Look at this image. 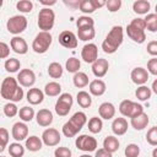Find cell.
Returning a JSON list of instances; mask_svg holds the SVG:
<instances>
[{"label": "cell", "instance_id": "obj_1", "mask_svg": "<svg viewBox=\"0 0 157 157\" xmlns=\"http://www.w3.org/2000/svg\"><path fill=\"white\" fill-rule=\"evenodd\" d=\"M0 94L4 99L10 102H20L23 98V90L18 86V81L13 77H5L1 82Z\"/></svg>", "mask_w": 157, "mask_h": 157}, {"label": "cell", "instance_id": "obj_2", "mask_svg": "<svg viewBox=\"0 0 157 157\" xmlns=\"http://www.w3.org/2000/svg\"><path fill=\"white\" fill-rule=\"evenodd\" d=\"M124 38V31L121 26H114L108 32L105 39L102 43V49L107 54H113L118 50V48L121 45Z\"/></svg>", "mask_w": 157, "mask_h": 157}, {"label": "cell", "instance_id": "obj_3", "mask_svg": "<svg viewBox=\"0 0 157 157\" xmlns=\"http://www.w3.org/2000/svg\"><path fill=\"white\" fill-rule=\"evenodd\" d=\"M87 123V117L83 112H76L64 125H63V134L66 137H74L78 134V131L83 128Z\"/></svg>", "mask_w": 157, "mask_h": 157}, {"label": "cell", "instance_id": "obj_4", "mask_svg": "<svg viewBox=\"0 0 157 157\" xmlns=\"http://www.w3.org/2000/svg\"><path fill=\"white\" fill-rule=\"evenodd\" d=\"M52 42H53L52 34H50L49 32H43V31H40V32L34 37V39H33V42H32V49H33L34 53H37V54H43V53H45V52L49 49Z\"/></svg>", "mask_w": 157, "mask_h": 157}, {"label": "cell", "instance_id": "obj_5", "mask_svg": "<svg viewBox=\"0 0 157 157\" xmlns=\"http://www.w3.org/2000/svg\"><path fill=\"white\" fill-rule=\"evenodd\" d=\"M55 13L50 7H43L38 13V27L43 32H49L54 27Z\"/></svg>", "mask_w": 157, "mask_h": 157}, {"label": "cell", "instance_id": "obj_6", "mask_svg": "<svg viewBox=\"0 0 157 157\" xmlns=\"http://www.w3.org/2000/svg\"><path fill=\"white\" fill-rule=\"evenodd\" d=\"M119 112L128 118H134L141 113H144V107L137 102H132L130 99H124L119 104Z\"/></svg>", "mask_w": 157, "mask_h": 157}, {"label": "cell", "instance_id": "obj_7", "mask_svg": "<svg viewBox=\"0 0 157 157\" xmlns=\"http://www.w3.org/2000/svg\"><path fill=\"white\" fill-rule=\"evenodd\" d=\"M27 25H28V22H27V18L25 16L16 15V16H12L7 20L6 28L12 34H20L27 28Z\"/></svg>", "mask_w": 157, "mask_h": 157}, {"label": "cell", "instance_id": "obj_8", "mask_svg": "<svg viewBox=\"0 0 157 157\" xmlns=\"http://www.w3.org/2000/svg\"><path fill=\"white\" fill-rule=\"evenodd\" d=\"M72 103H74V99L70 93H61L55 103V113L60 117L67 115L72 107Z\"/></svg>", "mask_w": 157, "mask_h": 157}, {"label": "cell", "instance_id": "obj_9", "mask_svg": "<svg viewBox=\"0 0 157 157\" xmlns=\"http://www.w3.org/2000/svg\"><path fill=\"white\" fill-rule=\"evenodd\" d=\"M75 145L78 150H81L83 152H92V151H96V148H97V140L91 135L83 134V135H80L78 137H76Z\"/></svg>", "mask_w": 157, "mask_h": 157}, {"label": "cell", "instance_id": "obj_10", "mask_svg": "<svg viewBox=\"0 0 157 157\" xmlns=\"http://www.w3.org/2000/svg\"><path fill=\"white\" fill-rule=\"evenodd\" d=\"M81 58L83 59L85 63L93 64L98 59V48L94 43H88L85 44L82 50H81Z\"/></svg>", "mask_w": 157, "mask_h": 157}, {"label": "cell", "instance_id": "obj_11", "mask_svg": "<svg viewBox=\"0 0 157 157\" xmlns=\"http://www.w3.org/2000/svg\"><path fill=\"white\" fill-rule=\"evenodd\" d=\"M61 140L60 132L54 128H48L42 134V141L47 146H56Z\"/></svg>", "mask_w": 157, "mask_h": 157}, {"label": "cell", "instance_id": "obj_12", "mask_svg": "<svg viewBox=\"0 0 157 157\" xmlns=\"http://www.w3.org/2000/svg\"><path fill=\"white\" fill-rule=\"evenodd\" d=\"M59 43L67 49H75L77 47V36L71 31H63L59 34Z\"/></svg>", "mask_w": 157, "mask_h": 157}, {"label": "cell", "instance_id": "obj_13", "mask_svg": "<svg viewBox=\"0 0 157 157\" xmlns=\"http://www.w3.org/2000/svg\"><path fill=\"white\" fill-rule=\"evenodd\" d=\"M17 81L22 87H32L36 82V74L31 69H22L17 75Z\"/></svg>", "mask_w": 157, "mask_h": 157}, {"label": "cell", "instance_id": "obj_14", "mask_svg": "<svg viewBox=\"0 0 157 157\" xmlns=\"http://www.w3.org/2000/svg\"><path fill=\"white\" fill-rule=\"evenodd\" d=\"M105 4H107V1H104V0H81L78 9L83 13H92L97 9L105 6Z\"/></svg>", "mask_w": 157, "mask_h": 157}, {"label": "cell", "instance_id": "obj_15", "mask_svg": "<svg viewBox=\"0 0 157 157\" xmlns=\"http://www.w3.org/2000/svg\"><path fill=\"white\" fill-rule=\"evenodd\" d=\"M126 33H128V37H129L131 40H134L135 43H139V44L144 43L145 39H146L145 29L139 28V27H136V26H134V25H131V23L128 25V27H126Z\"/></svg>", "mask_w": 157, "mask_h": 157}, {"label": "cell", "instance_id": "obj_16", "mask_svg": "<svg viewBox=\"0 0 157 157\" xmlns=\"http://www.w3.org/2000/svg\"><path fill=\"white\" fill-rule=\"evenodd\" d=\"M108 69H109V63L107 59H103V58H98L92 64V72L98 78L104 77L108 72Z\"/></svg>", "mask_w": 157, "mask_h": 157}, {"label": "cell", "instance_id": "obj_17", "mask_svg": "<svg viewBox=\"0 0 157 157\" xmlns=\"http://www.w3.org/2000/svg\"><path fill=\"white\" fill-rule=\"evenodd\" d=\"M130 77H131V81L135 83V85H139V86H142L147 82L148 80V71L145 69V67H135L132 69L131 74H130Z\"/></svg>", "mask_w": 157, "mask_h": 157}, {"label": "cell", "instance_id": "obj_18", "mask_svg": "<svg viewBox=\"0 0 157 157\" xmlns=\"http://www.w3.org/2000/svg\"><path fill=\"white\" fill-rule=\"evenodd\" d=\"M11 135L16 141L26 140L28 137V126L22 121L15 123L12 126V130H11Z\"/></svg>", "mask_w": 157, "mask_h": 157}, {"label": "cell", "instance_id": "obj_19", "mask_svg": "<svg viewBox=\"0 0 157 157\" xmlns=\"http://www.w3.org/2000/svg\"><path fill=\"white\" fill-rule=\"evenodd\" d=\"M10 47H11V49L16 54H20V55H23V54H26L28 52V44H27V42L22 37H18V36H15L13 38H11Z\"/></svg>", "mask_w": 157, "mask_h": 157}, {"label": "cell", "instance_id": "obj_20", "mask_svg": "<svg viewBox=\"0 0 157 157\" xmlns=\"http://www.w3.org/2000/svg\"><path fill=\"white\" fill-rule=\"evenodd\" d=\"M36 120L37 124L40 126H49L53 123V113L49 109H39L38 113L36 114Z\"/></svg>", "mask_w": 157, "mask_h": 157}, {"label": "cell", "instance_id": "obj_21", "mask_svg": "<svg viewBox=\"0 0 157 157\" xmlns=\"http://www.w3.org/2000/svg\"><path fill=\"white\" fill-rule=\"evenodd\" d=\"M44 92L39 88H29L28 92H27V101L29 104H33V105H37V104H40L44 99Z\"/></svg>", "mask_w": 157, "mask_h": 157}, {"label": "cell", "instance_id": "obj_22", "mask_svg": "<svg viewBox=\"0 0 157 157\" xmlns=\"http://www.w3.org/2000/svg\"><path fill=\"white\" fill-rule=\"evenodd\" d=\"M88 90H90V93L96 96V97H99L102 94H104L105 90H107V86L104 83V81L99 80V78H96L93 81L90 82L88 85Z\"/></svg>", "mask_w": 157, "mask_h": 157}, {"label": "cell", "instance_id": "obj_23", "mask_svg": "<svg viewBox=\"0 0 157 157\" xmlns=\"http://www.w3.org/2000/svg\"><path fill=\"white\" fill-rule=\"evenodd\" d=\"M98 113H99L101 118H103L105 120H109V119L114 118V115H115V107L110 102H104L99 105Z\"/></svg>", "mask_w": 157, "mask_h": 157}, {"label": "cell", "instance_id": "obj_24", "mask_svg": "<svg viewBox=\"0 0 157 157\" xmlns=\"http://www.w3.org/2000/svg\"><path fill=\"white\" fill-rule=\"evenodd\" d=\"M112 131L114 135L121 136L128 131V121L125 118H115L112 123Z\"/></svg>", "mask_w": 157, "mask_h": 157}, {"label": "cell", "instance_id": "obj_25", "mask_svg": "<svg viewBox=\"0 0 157 157\" xmlns=\"http://www.w3.org/2000/svg\"><path fill=\"white\" fill-rule=\"evenodd\" d=\"M148 121H150L148 115L144 112V113H141V114H139V115L131 118L130 124H131V126H132L135 130H144V129L147 126Z\"/></svg>", "mask_w": 157, "mask_h": 157}, {"label": "cell", "instance_id": "obj_26", "mask_svg": "<svg viewBox=\"0 0 157 157\" xmlns=\"http://www.w3.org/2000/svg\"><path fill=\"white\" fill-rule=\"evenodd\" d=\"M42 146H43V141H42V139H39L38 136H34V135H33V136H29V137L26 139V145H25V147H26L28 151H31V152L40 151Z\"/></svg>", "mask_w": 157, "mask_h": 157}, {"label": "cell", "instance_id": "obj_27", "mask_svg": "<svg viewBox=\"0 0 157 157\" xmlns=\"http://www.w3.org/2000/svg\"><path fill=\"white\" fill-rule=\"evenodd\" d=\"M103 148L107 150L110 153L117 152L119 150V140H118V137H115L113 135L107 136L104 139V141H103Z\"/></svg>", "mask_w": 157, "mask_h": 157}, {"label": "cell", "instance_id": "obj_28", "mask_svg": "<svg viewBox=\"0 0 157 157\" xmlns=\"http://www.w3.org/2000/svg\"><path fill=\"white\" fill-rule=\"evenodd\" d=\"M150 7H151V4H150V1H147V0H137V1H135V2L132 4V10H134V12H135V13H139V15H145V13H147L148 10H150Z\"/></svg>", "mask_w": 157, "mask_h": 157}, {"label": "cell", "instance_id": "obj_29", "mask_svg": "<svg viewBox=\"0 0 157 157\" xmlns=\"http://www.w3.org/2000/svg\"><path fill=\"white\" fill-rule=\"evenodd\" d=\"M61 92V86L59 82L56 81H52V82H48L44 87V93L49 97H55V96H59Z\"/></svg>", "mask_w": 157, "mask_h": 157}, {"label": "cell", "instance_id": "obj_30", "mask_svg": "<svg viewBox=\"0 0 157 157\" xmlns=\"http://www.w3.org/2000/svg\"><path fill=\"white\" fill-rule=\"evenodd\" d=\"M76 99H77V103L81 108H90L91 104H92V98H91V94L86 91H80L77 92V96H76Z\"/></svg>", "mask_w": 157, "mask_h": 157}, {"label": "cell", "instance_id": "obj_31", "mask_svg": "<svg viewBox=\"0 0 157 157\" xmlns=\"http://www.w3.org/2000/svg\"><path fill=\"white\" fill-rule=\"evenodd\" d=\"M94 36H96L94 27H87V28H80V29H77V38L80 40L87 42V40L93 39Z\"/></svg>", "mask_w": 157, "mask_h": 157}, {"label": "cell", "instance_id": "obj_32", "mask_svg": "<svg viewBox=\"0 0 157 157\" xmlns=\"http://www.w3.org/2000/svg\"><path fill=\"white\" fill-rule=\"evenodd\" d=\"M72 81H74V85L77 87V88H83L86 87L87 85H90V80H88V76L82 72V71H78L72 77Z\"/></svg>", "mask_w": 157, "mask_h": 157}, {"label": "cell", "instance_id": "obj_33", "mask_svg": "<svg viewBox=\"0 0 157 157\" xmlns=\"http://www.w3.org/2000/svg\"><path fill=\"white\" fill-rule=\"evenodd\" d=\"M151 94H152V90H151L150 87L145 86V85L137 87L136 91H135V96H136V98H137L139 101H141V102L150 99V98H151Z\"/></svg>", "mask_w": 157, "mask_h": 157}, {"label": "cell", "instance_id": "obj_34", "mask_svg": "<svg viewBox=\"0 0 157 157\" xmlns=\"http://www.w3.org/2000/svg\"><path fill=\"white\" fill-rule=\"evenodd\" d=\"M48 75L52 78H60L63 76V66L56 61L50 63L48 66Z\"/></svg>", "mask_w": 157, "mask_h": 157}, {"label": "cell", "instance_id": "obj_35", "mask_svg": "<svg viewBox=\"0 0 157 157\" xmlns=\"http://www.w3.org/2000/svg\"><path fill=\"white\" fill-rule=\"evenodd\" d=\"M103 128V123H102V119L98 118V117H92L90 120H88V130L92 132V134H98L101 132Z\"/></svg>", "mask_w": 157, "mask_h": 157}, {"label": "cell", "instance_id": "obj_36", "mask_svg": "<svg viewBox=\"0 0 157 157\" xmlns=\"http://www.w3.org/2000/svg\"><path fill=\"white\" fill-rule=\"evenodd\" d=\"M9 153L11 157H22L25 155V147L20 142H12L9 146Z\"/></svg>", "mask_w": 157, "mask_h": 157}, {"label": "cell", "instance_id": "obj_37", "mask_svg": "<svg viewBox=\"0 0 157 157\" xmlns=\"http://www.w3.org/2000/svg\"><path fill=\"white\" fill-rule=\"evenodd\" d=\"M80 67H81L80 60L76 59V58H74V56H72V58H69V59L66 60V63H65V69H66L69 72L76 74V72H78Z\"/></svg>", "mask_w": 157, "mask_h": 157}, {"label": "cell", "instance_id": "obj_38", "mask_svg": "<svg viewBox=\"0 0 157 157\" xmlns=\"http://www.w3.org/2000/svg\"><path fill=\"white\" fill-rule=\"evenodd\" d=\"M18 115H20V119L22 121H31L33 118H34V109L31 108V107H22L18 112Z\"/></svg>", "mask_w": 157, "mask_h": 157}, {"label": "cell", "instance_id": "obj_39", "mask_svg": "<svg viewBox=\"0 0 157 157\" xmlns=\"http://www.w3.org/2000/svg\"><path fill=\"white\" fill-rule=\"evenodd\" d=\"M146 29L150 32H157V15L156 13H147L145 17Z\"/></svg>", "mask_w": 157, "mask_h": 157}, {"label": "cell", "instance_id": "obj_40", "mask_svg": "<svg viewBox=\"0 0 157 157\" xmlns=\"http://www.w3.org/2000/svg\"><path fill=\"white\" fill-rule=\"evenodd\" d=\"M76 26H77V29L87 28V27H94V21L90 16H80L76 20Z\"/></svg>", "mask_w": 157, "mask_h": 157}, {"label": "cell", "instance_id": "obj_41", "mask_svg": "<svg viewBox=\"0 0 157 157\" xmlns=\"http://www.w3.org/2000/svg\"><path fill=\"white\" fill-rule=\"evenodd\" d=\"M4 66H5V70L6 71H9V72H16L21 67V63L16 58H10V59H7L5 61Z\"/></svg>", "mask_w": 157, "mask_h": 157}, {"label": "cell", "instance_id": "obj_42", "mask_svg": "<svg viewBox=\"0 0 157 157\" xmlns=\"http://www.w3.org/2000/svg\"><path fill=\"white\" fill-rule=\"evenodd\" d=\"M16 7L20 12H23V13H27V12H31L32 9H33V2L29 1V0H20L17 1L16 4Z\"/></svg>", "mask_w": 157, "mask_h": 157}, {"label": "cell", "instance_id": "obj_43", "mask_svg": "<svg viewBox=\"0 0 157 157\" xmlns=\"http://www.w3.org/2000/svg\"><path fill=\"white\" fill-rule=\"evenodd\" d=\"M18 112H20V110H18L17 105H16L13 102L6 103V104L4 105V114H5L6 117H9V118H12V117L17 115Z\"/></svg>", "mask_w": 157, "mask_h": 157}, {"label": "cell", "instance_id": "obj_44", "mask_svg": "<svg viewBox=\"0 0 157 157\" xmlns=\"http://www.w3.org/2000/svg\"><path fill=\"white\" fill-rule=\"evenodd\" d=\"M124 153H125L126 157H139V155H140V147L136 144H129L125 147Z\"/></svg>", "mask_w": 157, "mask_h": 157}, {"label": "cell", "instance_id": "obj_45", "mask_svg": "<svg viewBox=\"0 0 157 157\" xmlns=\"http://www.w3.org/2000/svg\"><path fill=\"white\" fill-rule=\"evenodd\" d=\"M146 141L151 146H157V126L151 128L146 134Z\"/></svg>", "mask_w": 157, "mask_h": 157}, {"label": "cell", "instance_id": "obj_46", "mask_svg": "<svg viewBox=\"0 0 157 157\" xmlns=\"http://www.w3.org/2000/svg\"><path fill=\"white\" fill-rule=\"evenodd\" d=\"M0 140H1V145H0V151L2 152L9 142V131L5 128L0 129Z\"/></svg>", "mask_w": 157, "mask_h": 157}, {"label": "cell", "instance_id": "obj_47", "mask_svg": "<svg viewBox=\"0 0 157 157\" xmlns=\"http://www.w3.org/2000/svg\"><path fill=\"white\" fill-rule=\"evenodd\" d=\"M107 9L109 12H115L120 9L121 6V0H108L107 4H105Z\"/></svg>", "mask_w": 157, "mask_h": 157}, {"label": "cell", "instance_id": "obj_48", "mask_svg": "<svg viewBox=\"0 0 157 157\" xmlns=\"http://www.w3.org/2000/svg\"><path fill=\"white\" fill-rule=\"evenodd\" d=\"M147 71L148 74L157 76V58H152L147 61Z\"/></svg>", "mask_w": 157, "mask_h": 157}, {"label": "cell", "instance_id": "obj_49", "mask_svg": "<svg viewBox=\"0 0 157 157\" xmlns=\"http://www.w3.org/2000/svg\"><path fill=\"white\" fill-rule=\"evenodd\" d=\"M55 157H71V151L67 147H56L54 151Z\"/></svg>", "mask_w": 157, "mask_h": 157}, {"label": "cell", "instance_id": "obj_50", "mask_svg": "<svg viewBox=\"0 0 157 157\" xmlns=\"http://www.w3.org/2000/svg\"><path fill=\"white\" fill-rule=\"evenodd\" d=\"M146 50H147V53H148L150 55L157 58V40H151V42L147 44Z\"/></svg>", "mask_w": 157, "mask_h": 157}, {"label": "cell", "instance_id": "obj_51", "mask_svg": "<svg viewBox=\"0 0 157 157\" xmlns=\"http://www.w3.org/2000/svg\"><path fill=\"white\" fill-rule=\"evenodd\" d=\"M10 54V47L5 43V42H1L0 43V58L1 59H6Z\"/></svg>", "mask_w": 157, "mask_h": 157}, {"label": "cell", "instance_id": "obj_52", "mask_svg": "<svg viewBox=\"0 0 157 157\" xmlns=\"http://www.w3.org/2000/svg\"><path fill=\"white\" fill-rule=\"evenodd\" d=\"M94 157H113V153L108 152V151L104 150V148H99V150L96 151Z\"/></svg>", "mask_w": 157, "mask_h": 157}, {"label": "cell", "instance_id": "obj_53", "mask_svg": "<svg viewBox=\"0 0 157 157\" xmlns=\"http://www.w3.org/2000/svg\"><path fill=\"white\" fill-rule=\"evenodd\" d=\"M42 5H45V6H50V5H55L56 4V1L55 0H52V1H44V0H42V1H39Z\"/></svg>", "mask_w": 157, "mask_h": 157}, {"label": "cell", "instance_id": "obj_54", "mask_svg": "<svg viewBox=\"0 0 157 157\" xmlns=\"http://www.w3.org/2000/svg\"><path fill=\"white\" fill-rule=\"evenodd\" d=\"M151 90H152V92L155 93V94H157V78L152 82V86H151Z\"/></svg>", "mask_w": 157, "mask_h": 157}, {"label": "cell", "instance_id": "obj_55", "mask_svg": "<svg viewBox=\"0 0 157 157\" xmlns=\"http://www.w3.org/2000/svg\"><path fill=\"white\" fill-rule=\"evenodd\" d=\"M152 157H157V147L153 148V151H152Z\"/></svg>", "mask_w": 157, "mask_h": 157}, {"label": "cell", "instance_id": "obj_56", "mask_svg": "<svg viewBox=\"0 0 157 157\" xmlns=\"http://www.w3.org/2000/svg\"><path fill=\"white\" fill-rule=\"evenodd\" d=\"M80 157H92V156H90V155H81Z\"/></svg>", "mask_w": 157, "mask_h": 157}, {"label": "cell", "instance_id": "obj_57", "mask_svg": "<svg viewBox=\"0 0 157 157\" xmlns=\"http://www.w3.org/2000/svg\"><path fill=\"white\" fill-rule=\"evenodd\" d=\"M155 11H156V12H155V13H156V15H157V4H156V9H155Z\"/></svg>", "mask_w": 157, "mask_h": 157}, {"label": "cell", "instance_id": "obj_58", "mask_svg": "<svg viewBox=\"0 0 157 157\" xmlns=\"http://www.w3.org/2000/svg\"><path fill=\"white\" fill-rule=\"evenodd\" d=\"M1 157H5V156H1Z\"/></svg>", "mask_w": 157, "mask_h": 157}]
</instances>
